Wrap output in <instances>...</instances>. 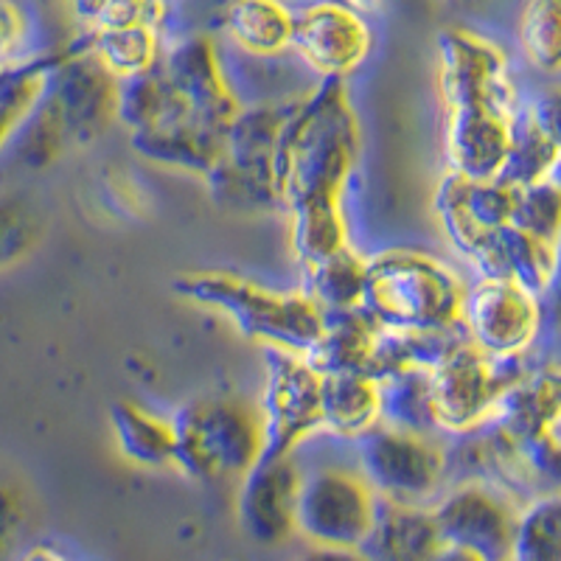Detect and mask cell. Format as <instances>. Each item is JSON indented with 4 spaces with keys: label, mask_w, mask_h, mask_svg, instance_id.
Wrapping results in <instances>:
<instances>
[{
    "label": "cell",
    "mask_w": 561,
    "mask_h": 561,
    "mask_svg": "<svg viewBox=\"0 0 561 561\" xmlns=\"http://www.w3.org/2000/svg\"><path fill=\"white\" fill-rule=\"evenodd\" d=\"M363 158V124L345 82H318L293 99L275 152V188L284 214L345 208Z\"/></svg>",
    "instance_id": "6da1fadb"
},
{
    "label": "cell",
    "mask_w": 561,
    "mask_h": 561,
    "mask_svg": "<svg viewBox=\"0 0 561 561\" xmlns=\"http://www.w3.org/2000/svg\"><path fill=\"white\" fill-rule=\"evenodd\" d=\"M118 93L122 82H115L77 37L59 51L43 102L20 129L3 163L39 172L70 149L93 147L118 124Z\"/></svg>",
    "instance_id": "7a4b0ae2"
},
{
    "label": "cell",
    "mask_w": 561,
    "mask_h": 561,
    "mask_svg": "<svg viewBox=\"0 0 561 561\" xmlns=\"http://www.w3.org/2000/svg\"><path fill=\"white\" fill-rule=\"evenodd\" d=\"M172 289L194 307L225 318L242 337L253 340L264 351H289L307 357L325 320L323 309L300 287L273 289L230 270L183 273Z\"/></svg>",
    "instance_id": "3957f363"
},
{
    "label": "cell",
    "mask_w": 561,
    "mask_h": 561,
    "mask_svg": "<svg viewBox=\"0 0 561 561\" xmlns=\"http://www.w3.org/2000/svg\"><path fill=\"white\" fill-rule=\"evenodd\" d=\"M466 278L440 255L421 248H385L368 255L363 309L382 329H460Z\"/></svg>",
    "instance_id": "277c9868"
},
{
    "label": "cell",
    "mask_w": 561,
    "mask_h": 561,
    "mask_svg": "<svg viewBox=\"0 0 561 561\" xmlns=\"http://www.w3.org/2000/svg\"><path fill=\"white\" fill-rule=\"evenodd\" d=\"M174 469L194 483L242 480L264 458L262 415L242 396L188 399L172 413Z\"/></svg>",
    "instance_id": "5b68a950"
},
{
    "label": "cell",
    "mask_w": 561,
    "mask_h": 561,
    "mask_svg": "<svg viewBox=\"0 0 561 561\" xmlns=\"http://www.w3.org/2000/svg\"><path fill=\"white\" fill-rule=\"evenodd\" d=\"M289 104L293 99L250 104V107H242L237 122L230 124L222 158L217 169L205 178L214 199L225 208H278L275 152H278V135L287 122Z\"/></svg>",
    "instance_id": "8992f818"
},
{
    "label": "cell",
    "mask_w": 561,
    "mask_h": 561,
    "mask_svg": "<svg viewBox=\"0 0 561 561\" xmlns=\"http://www.w3.org/2000/svg\"><path fill=\"white\" fill-rule=\"evenodd\" d=\"M354 466L379 500L433 505L447 489L449 453L440 435H415L379 424L354 444Z\"/></svg>",
    "instance_id": "52a82bcc"
},
{
    "label": "cell",
    "mask_w": 561,
    "mask_h": 561,
    "mask_svg": "<svg viewBox=\"0 0 561 561\" xmlns=\"http://www.w3.org/2000/svg\"><path fill=\"white\" fill-rule=\"evenodd\" d=\"M379 497L351 463H323L307 469L298 494V536L312 548L363 550Z\"/></svg>",
    "instance_id": "ba28073f"
},
{
    "label": "cell",
    "mask_w": 561,
    "mask_h": 561,
    "mask_svg": "<svg viewBox=\"0 0 561 561\" xmlns=\"http://www.w3.org/2000/svg\"><path fill=\"white\" fill-rule=\"evenodd\" d=\"M259 415L264 458H293L323 430V374L304 354L264 351Z\"/></svg>",
    "instance_id": "9c48e42d"
},
{
    "label": "cell",
    "mask_w": 561,
    "mask_h": 561,
    "mask_svg": "<svg viewBox=\"0 0 561 561\" xmlns=\"http://www.w3.org/2000/svg\"><path fill=\"white\" fill-rule=\"evenodd\" d=\"M517 359H494L460 337L430 368L440 435H472L497 419L511 385L519 374L508 370Z\"/></svg>",
    "instance_id": "30bf717a"
},
{
    "label": "cell",
    "mask_w": 561,
    "mask_h": 561,
    "mask_svg": "<svg viewBox=\"0 0 561 561\" xmlns=\"http://www.w3.org/2000/svg\"><path fill=\"white\" fill-rule=\"evenodd\" d=\"M545 329L542 298L517 280L474 275L466 280L460 332L494 359H519Z\"/></svg>",
    "instance_id": "8fae6325"
},
{
    "label": "cell",
    "mask_w": 561,
    "mask_h": 561,
    "mask_svg": "<svg viewBox=\"0 0 561 561\" xmlns=\"http://www.w3.org/2000/svg\"><path fill=\"white\" fill-rule=\"evenodd\" d=\"M438 99L444 110L491 107L514 115L523 110L505 51L469 28H447L438 37Z\"/></svg>",
    "instance_id": "7c38bea8"
},
{
    "label": "cell",
    "mask_w": 561,
    "mask_h": 561,
    "mask_svg": "<svg viewBox=\"0 0 561 561\" xmlns=\"http://www.w3.org/2000/svg\"><path fill=\"white\" fill-rule=\"evenodd\" d=\"M289 54L318 82H345L374 54V28L343 0H309L295 9Z\"/></svg>",
    "instance_id": "4fadbf2b"
},
{
    "label": "cell",
    "mask_w": 561,
    "mask_h": 561,
    "mask_svg": "<svg viewBox=\"0 0 561 561\" xmlns=\"http://www.w3.org/2000/svg\"><path fill=\"white\" fill-rule=\"evenodd\" d=\"M430 511L444 545L469 550L483 561H508L519 511L508 491L472 478L447 485Z\"/></svg>",
    "instance_id": "5bb4252c"
},
{
    "label": "cell",
    "mask_w": 561,
    "mask_h": 561,
    "mask_svg": "<svg viewBox=\"0 0 561 561\" xmlns=\"http://www.w3.org/2000/svg\"><path fill=\"white\" fill-rule=\"evenodd\" d=\"M433 208L449 248L480 273L494 237L514 217V188L500 180H466L447 172L438 180Z\"/></svg>",
    "instance_id": "9a60e30c"
},
{
    "label": "cell",
    "mask_w": 561,
    "mask_h": 561,
    "mask_svg": "<svg viewBox=\"0 0 561 561\" xmlns=\"http://www.w3.org/2000/svg\"><path fill=\"white\" fill-rule=\"evenodd\" d=\"M158 70L197 122L214 133L228 135L230 124L237 122L244 104L225 70L217 39L208 34L174 39L172 45H167Z\"/></svg>",
    "instance_id": "2e32d148"
},
{
    "label": "cell",
    "mask_w": 561,
    "mask_h": 561,
    "mask_svg": "<svg viewBox=\"0 0 561 561\" xmlns=\"http://www.w3.org/2000/svg\"><path fill=\"white\" fill-rule=\"evenodd\" d=\"M304 469L298 458H262L239 480L237 519L250 542L280 548L298 536V494Z\"/></svg>",
    "instance_id": "e0dca14e"
},
{
    "label": "cell",
    "mask_w": 561,
    "mask_h": 561,
    "mask_svg": "<svg viewBox=\"0 0 561 561\" xmlns=\"http://www.w3.org/2000/svg\"><path fill=\"white\" fill-rule=\"evenodd\" d=\"M517 115L491 107L444 110L447 172L466 180H497L508 158Z\"/></svg>",
    "instance_id": "ac0fdd59"
},
{
    "label": "cell",
    "mask_w": 561,
    "mask_h": 561,
    "mask_svg": "<svg viewBox=\"0 0 561 561\" xmlns=\"http://www.w3.org/2000/svg\"><path fill=\"white\" fill-rule=\"evenodd\" d=\"M444 542L430 505L379 500L377 519L363 545L368 561H435Z\"/></svg>",
    "instance_id": "d6986e66"
},
{
    "label": "cell",
    "mask_w": 561,
    "mask_h": 561,
    "mask_svg": "<svg viewBox=\"0 0 561 561\" xmlns=\"http://www.w3.org/2000/svg\"><path fill=\"white\" fill-rule=\"evenodd\" d=\"M219 26L230 48L267 62L293 48L295 9L284 0H228Z\"/></svg>",
    "instance_id": "ffe728a7"
},
{
    "label": "cell",
    "mask_w": 561,
    "mask_h": 561,
    "mask_svg": "<svg viewBox=\"0 0 561 561\" xmlns=\"http://www.w3.org/2000/svg\"><path fill=\"white\" fill-rule=\"evenodd\" d=\"M379 334H382V325L365 309L325 314L320 337L314 340L307 359L323 377L329 374H370Z\"/></svg>",
    "instance_id": "44dd1931"
},
{
    "label": "cell",
    "mask_w": 561,
    "mask_h": 561,
    "mask_svg": "<svg viewBox=\"0 0 561 561\" xmlns=\"http://www.w3.org/2000/svg\"><path fill=\"white\" fill-rule=\"evenodd\" d=\"M379 424H382L379 379L370 374L323 377V430L320 433L357 444Z\"/></svg>",
    "instance_id": "7402d4cb"
},
{
    "label": "cell",
    "mask_w": 561,
    "mask_h": 561,
    "mask_svg": "<svg viewBox=\"0 0 561 561\" xmlns=\"http://www.w3.org/2000/svg\"><path fill=\"white\" fill-rule=\"evenodd\" d=\"M115 447L140 469H174L172 415H160L147 404L118 399L110 408Z\"/></svg>",
    "instance_id": "603a6c76"
},
{
    "label": "cell",
    "mask_w": 561,
    "mask_h": 561,
    "mask_svg": "<svg viewBox=\"0 0 561 561\" xmlns=\"http://www.w3.org/2000/svg\"><path fill=\"white\" fill-rule=\"evenodd\" d=\"M82 45L88 54L107 70L115 82H133L147 77L163 59L167 43L163 32L154 26H124L82 32Z\"/></svg>",
    "instance_id": "cb8c5ba5"
},
{
    "label": "cell",
    "mask_w": 561,
    "mask_h": 561,
    "mask_svg": "<svg viewBox=\"0 0 561 561\" xmlns=\"http://www.w3.org/2000/svg\"><path fill=\"white\" fill-rule=\"evenodd\" d=\"M365 280H368V253H359L354 244L323 262L300 267V289L323 309V314L363 309Z\"/></svg>",
    "instance_id": "d4e9b609"
},
{
    "label": "cell",
    "mask_w": 561,
    "mask_h": 561,
    "mask_svg": "<svg viewBox=\"0 0 561 561\" xmlns=\"http://www.w3.org/2000/svg\"><path fill=\"white\" fill-rule=\"evenodd\" d=\"M385 427L415 435H440L430 368H404L379 379Z\"/></svg>",
    "instance_id": "484cf974"
},
{
    "label": "cell",
    "mask_w": 561,
    "mask_h": 561,
    "mask_svg": "<svg viewBox=\"0 0 561 561\" xmlns=\"http://www.w3.org/2000/svg\"><path fill=\"white\" fill-rule=\"evenodd\" d=\"M550 273H553V244L508 225L494 237L483 267L474 275L517 280L519 287L530 289V293L542 298Z\"/></svg>",
    "instance_id": "4316f807"
},
{
    "label": "cell",
    "mask_w": 561,
    "mask_h": 561,
    "mask_svg": "<svg viewBox=\"0 0 561 561\" xmlns=\"http://www.w3.org/2000/svg\"><path fill=\"white\" fill-rule=\"evenodd\" d=\"M57 59L59 51L37 54L28 62L0 73V167L18 140L20 129L26 127L34 110L43 102Z\"/></svg>",
    "instance_id": "83f0119b"
},
{
    "label": "cell",
    "mask_w": 561,
    "mask_h": 561,
    "mask_svg": "<svg viewBox=\"0 0 561 561\" xmlns=\"http://www.w3.org/2000/svg\"><path fill=\"white\" fill-rule=\"evenodd\" d=\"M508 561H561V491L519 505Z\"/></svg>",
    "instance_id": "f1b7e54d"
},
{
    "label": "cell",
    "mask_w": 561,
    "mask_h": 561,
    "mask_svg": "<svg viewBox=\"0 0 561 561\" xmlns=\"http://www.w3.org/2000/svg\"><path fill=\"white\" fill-rule=\"evenodd\" d=\"M287 233L298 267L323 262L351 244V222L345 208L289 210Z\"/></svg>",
    "instance_id": "f546056e"
},
{
    "label": "cell",
    "mask_w": 561,
    "mask_h": 561,
    "mask_svg": "<svg viewBox=\"0 0 561 561\" xmlns=\"http://www.w3.org/2000/svg\"><path fill=\"white\" fill-rule=\"evenodd\" d=\"M517 43L530 68L545 77L561 73V0H525Z\"/></svg>",
    "instance_id": "4dcf8cb0"
},
{
    "label": "cell",
    "mask_w": 561,
    "mask_h": 561,
    "mask_svg": "<svg viewBox=\"0 0 561 561\" xmlns=\"http://www.w3.org/2000/svg\"><path fill=\"white\" fill-rule=\"evenodd\" d=\"M43 233V214L26 194H0V273L28 259Z\"/></svg>",
    "instance_id": "1f68e13d"
},
{
    "label": "cell",
    "mask_w": 561,
    "mask_h": 561,
    "mask_svg": "<svg viewBox=\"0 0 561 561\" xmlns=\"http://www.w3.org/2000/svg\"><path fill=\"white\" fill-rule=\"evenodd\" d=\"M556 160H559V152L550 147L542 135L536 133L534 124L519 110L508 158H505V167L497 178L500 183H505L508 188H528L534 183H542L553 172Z\"/></svg>",
    "instance_id": "d6a6232c"
},
{
    "label": "cell",
    "mask_w": 561,
    "mask_h": 561,
    "mask_svg": "<svg viewBox=\"0 0 561 561\" xmlns=\"http://www.w3.org/2000/svg\"><path fill=\"white\" fill-rule=\"evenodd\" d=\"M82 32L124 26H154L163 32L169 0H68Z\"/></svg>",
    "instance_id": "836d02e7"
},
{
    "label": "cell",
    "mask_w": 561,
    "mask_h": 561,
    "mask_svg": "<svg viewBox=\"0 0 561 561\" xmlns=\"http://www.w3.org/2000/svg\"><path fill=\"white\" fill-rule=\"evenodd\" d=\"M511 225L542 242L556 244L561 237V188L550 180L528 188H514V217Z\"/></svg>",
    "instance_id": "e575fe53"
},
{
    "label": "cell",
    "mask_w": 561,
    "mask_h": 561,
    "mask_svg": "<svg viewBox=\"0 0 561 561\" xmlns=\"http://www.w3.org/2000/svg\"><path fill=\"white\" fill-rule=\"evenodd\" d=\"M32 43L34 23L28 9L20 0H0V73L37 57Z\"/></svg>",
    "instance_id": "d590c367"
},
{
    "label": "cell",
    "mask_w": 561,
    "mask_h": 561,
    "mask_svg": "<svg viewBox=\"0 0 561 561\" xmlns=\"http://www.w3.org/2000/svg\"><path fill=\"white\" fill-rule=\"evenodd\" d=\"M523 115L534 129L561 154V84L536 90L530 102L523 104Z\"/></svg>",
    "instance_id": "8d00e7d4"
},
{
    "label": "cell",
    "mask_w": 561,
    "mask_h": 561,
    "mask_svg": "<svg viewBox=\"0 0 561 561\" xmlns=\"http://www.w3.org/2000/svg\"><path fill=\"white\" fill-rule=\"evenodd\" d=\"M542 312L545 323L561 329V237L553 244V273H550L548 287L542 293Z\"/></svg>",
    "instance_id": "74e56055"
},
{
    "label": "cell",
    "mask_w": 561,
    "mask_h": 561,
    "mask_svg": "<svg viewBox=\"0 0 561 561\" xmlns=\"http://www.w3.org/2000/svg\"><path fill=\"white\" fill-rule=\"evenodd\" d=\"M298 561H368L365 559L363 550H340V548H312L309 545V550L304 556H300Z\"/></svg>",
    "instance_id": "f35d334b"
},
{
    "label": "cell",
    "mask_w": 561,
    "mask_h": 561,
    "mask_svg": "<svg viewBox=\"0 0 561 561\" xmlns=\"http://www.w3.org/2000/svg\"><path fill=\"white\" fill-rule=\"evenodd\" d=\"M18 561H77V559L65 553L62 548H57V545L39 542V545H34V548H28Z\"/></svg>",
    "instance_id": "ab89813d"
},
{
    "label": "cell",
    "mask_w": 561,
    "mask_h": 561,
    "mask_svg": "<svg viewBox=\"0 0 561 561\" xmlns=\"http://www.w3.org/2000/svg\"><path fill=\"white\" fill-rule=\"evenodd\" d=\"M435 561H483V559H478V556L469 553V550L449 548V545H444V548H440V553L435 556Z\"/></svg>",
    "instance_id": "60d3db41"
},
{
    "label": "cell",
    "mask_w": 561,
    "mask_h": 561,
    "mask_svg": "<svg viewBox=\"0 0 561 561\" xmlns=\"http://www.w3.org/2000/svg\"><path fill=\"white\" fill-rule=\"evenodd\" d=\"M545 438L550 440V444H553L556 449H559L561 453V408L556 410V415L553 419H550V424H548V430H545Z\"/></svg>",
    "instance_id": "b9f144b4"
},
{
    "label": "cell",
    "mask_w": 561,
    "mask_h": 561,
    "mask_svg": "<svg viewBox=\"0 0 561 561\" xmlns=\"http://www.w3.org/2000/svg\"><path fill=\"white\" fill-rule=\"evenodd\" d=\"M343 3H348V7H354V9H359V12H368V9H374V3H377V0H343Z\"/></svg>",
    "instance_id": "7bdbcfd3"
},
{
    "label": "cell",
    "mask_w": 561,
    "mask_h": 561,
    "mask_svg": "<svg viewBox=\"0 0 561 561\" xmlns=\"http://www.w3.org/2000/svg\"><path fill=\"white\" fill-rule=\"evenodd\" d=\"M550 183H556L561 188V154H559V160H556V167H553V172H550Z\"/></svg>",
    "instance_id": "ee69618b"
},
{
    "label": "cell",
    "mask_w": 561,
    "mask_h": 561,
    "mask_svg": "<svg viewBox=\"0 0 561 561\" xmlns=\"http://www.w3.org/2000/svg\"><path fill=\"white\" fill-rule=\"evenodd\" d=\"M284 3H289V7H304V3H309V0H284Z\"/></svg>",
    "instance_id": "f6af8a7d"
}]
</instances>
